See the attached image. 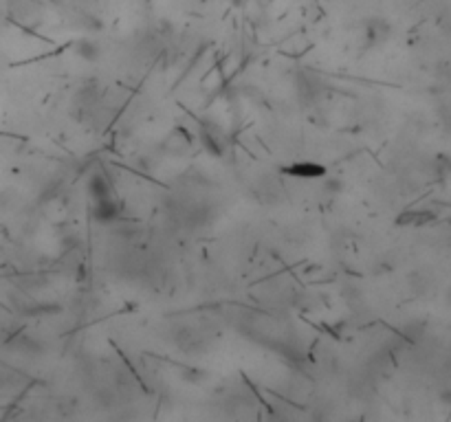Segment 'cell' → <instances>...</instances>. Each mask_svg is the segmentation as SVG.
Wrapping results in <instances>:
<instances>
[{
  "mask_svg": "<svg viewBox=\"0 0 451 422\" xmlns=\"http://www.w3.org/2000/svg\"><path fill=\"white\" fill-rule=\"evenodd\" d=\"M90 216H92V220H97L101 224L117 222L119 218H122V205H119L117 196H108V198H99V201H92Z\"/></svg>",
  "mask_w": 451,
  "mask_h": 422,
  "instance_id": "cell-1",
  "label": "cell"
},
{
  "mask_svg": "<svg viewBox=\"0 0 451 422\" xmlns=\"http://www.w3.org/2000/svg\"><path fill=\"white\" fill-rule=\"evenodd\" d=\"M392 35V26L388 20H381V18H370L363 26V44L366 49H372L379 47L383 42H388Z\"/></svg>",
  "mask_w": 451,
  "mask_h": 422,
  "instance_id": "cell-2",
  "label": "cell"
},
{
  "mask_svg": "<svg viewBox=\"0 0 451 422\" xmlns=\"http://www.w3.org/2000/svg\"><path fill=\"white\" fill-rule=\"evenodd\" d=\"M282 174L290 178H300V180H317L324 178L328 171L322 163H313V161H297L293 165L282 167Z\"/></svg>",
  "mask_w": 451,
  "mask_h": 422,
  "instance_id": "cell-3",
  "label": "cell"
},
{
  "mask_svg": "<svg viewBox=\"0 0 451 422\" xmlns=\"http://www.w3.org/2000/svg\"><path fill=\"white\" fill-rule=\"evenodd\" d=\"M73 53H75V58H79L86 64H97L101 60V56H104V49H101V44L97 42V40L84 35V37L75 40Z\"/></svg>",
  "mask_w": 451,
  "mask_h": 422,
  "instance_id": "cell-4",
  "label": "cell"
},
{
  "mask_svg": "<svg viewBox=\"0 0 451 422\" xmlns=\"http://www.w3.org/2000/svg\"><path fill=\"white\" fill-rule=\"evenodd\" d=\"M86 189L90 194L92 201H99V198H108V196H115V185L113 180L97 171V174L88 176V183H86Z\"/></svg>",
  "mask_w": 451,
  "mask_h": 422,
  "instance_id": "cell-5",
  "label": "cell"
},
{
  "mask_svg": "<svg viewBox=\"0 0 451 422\" xmlns=\"http://www.w3.org/2000/svg\"><path fill=\"white\" fill-rule=\"evenodd\" d=\"M201 143H203V148L207 150V154H211L214 158H220L224 154V141L220 135H216L214 130H209V128H201Z\"/></svg>",
  "mask_w": 451,
  "mask_h": 422,
  "instance_id": "cell-6",
  "label": "cell"
},
{
  "mask_svg": "<svg viewBox=\"0 0 451 422\" xmlns=\"http://www.w3.org/2000/svg\"><path fill=\"white\" fill-rule=\"evenodd\" d=\"M324 192H328L330 196H339L346 192V180L339 176H324Z\"/></svg>",
  "mask_w": 451,
  "mask_h": 422,
  "instance_id": "cell-7",
  "label": "cell"
},
{
  "mask_svg": "<svg viewBox=\"0 0 451 422\" xmlns=\"http://www.w3.org/2000/svg\"><path fill=\"white\" fill-rule=\"evenodd\" d=\"M432 218H434V214H425V211H418V214H416V211H407V214L396 218V222H399V224H423V222H427Z\"/></svg>",
  "mask_w": 451,
  "mask_h": 422,
  "instance_id": "cell-8",
  "label": "cell"
},
{
  "mask_svg": "<svg viewBox=\"0 0 451 422\" xmlns=\"http://www.w3.org/2000/svg\"><path fill=\"white\" fill-rule=\"evenodd\" d=\"M201 376H205V374L201 372V369H196V367H192L190 372H185V378H188V380H198Z\"/></svg>",
  "mask_w": 451,
  "mask_h": 422,
  "instance_id": "cell-9",
  "label": "cell"
}]
</instances>
